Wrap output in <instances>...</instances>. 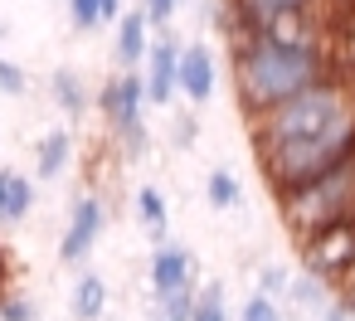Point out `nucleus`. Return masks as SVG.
Here are the masks:
<instances>
[{
    "instance_id": "obj_11",
    "label": "nucleus",
    "mask_w": 355,
    "mask_h": 321,
    "mask_svg": "<svg viewBox=\"0 0 355 321\" xmlns=\"http://www.w3.org/2000/svg\"><path fill=\"white\" fill-rule=\"evenodd\" d=\"M35 209V180L20 171H0V224H20Z\"/></svg>"
},
{
    "instance_id": "obj_13",
    "label": "nucleus",
    "mask_w": 355,
    "mask_h": 321,
    "mask_svg": "<svg viewBox=\"0 0 355 321\" xmlns=\"http://www.w3.org/2000/svg\"><path fill=\"white\" fill-rule=\"evenodd\" d=\"M69 161H73V137L59 127V132H49V137L40 141V151H35V175H40V180H59V175L69 171Z\"/></svg>"
},
{
    "instance_id": "obj_17",
    "label": "nucleus",
    "mask_w": 355,
    "mask_h": 321,
    "mask_svg": "<svg viewBox=\"0 0 355 321\" xmlns=\"http://www.w3.org/2000/svg\"><path fill=\"white\" fill-rule=\"evenodd\" d=\"M287 297H292L297 306H306V311H316V316H321V311L331 306V287H326V282H316V277H306V272L287 282Z\"/></svg>"
},
{
    "instance_id": "obj_25",
    "label": "nucleus",
    "mask_w": 355,
    "mask_h": 321,
    "mask_svg": "<svg viewBox=\"0 0 355 321\" xmlns=\"http://www.w3.org/2000/svg\"><path fill=\"white\" fill-rule=\"evenodd\" d=\"M180 10V0H146V6H141V15H146V25H171V15Z\"/></svg>"
},
{
    "instance_id": "obj_14",
    "label": "nucleus",
    "mask_w": 355,
    "mask_h": 321,
    "mask_svg": "<svg viewBox=\"0 0 355 321\" xmlns=\"http://www.w3.org/2000/svg\"><path fill=\"white\" fill-rule=\"evenodd\" d=\"M49 98H54L69 117H83V112H88V83H83L73 69H59V73L49 78Z\"/></svg>"
},
{
    "instance_id": "obj_3",
    "label": "nucleus",
    "mask_w": 355,
    "mask_h": 321,
    "mask_svg": "<svg viewBox=\"0 0 355 321\" xmlns=\"http://www.w3.org/2000/svg\"><path fill=\"white\" fill-rule=\"evenodd\" d=\"M277 205H282V214H287V224L297 234H306L316 224H331V219H345V214H355V166L326 175L316 185H306V190H292Z\"/></svg>"
},
{
    "instance_id": "obj_19",
    "label": "nucleus",
    "mask_w": 355,
    "mask_h": 321,
    "mask_svg": "<svg viewBox=\"0 0 355 321\" xmlns=\"http://www.w3.org/2000/svg\"><path fill=\"white\" fill-rule=\"evenodd\" d=\"M190 311H195V292H171V297H161L156 321H190Z\"/></svg>"
},
{
    "instance_id": "obj_21",
    "label": "nucleus",
    "mask_w": 355,
    "mask_h": 321,
    "mask_svg": "<svg viewBox=\"0 0 355 321\" xmlns=\"http://www.w3.org/2000/svg\"><path fill=\"white\" fill-rule=\"evenodd\" d=\"M239 321H282V306H277V302H268V297H258V292H253V297H248V302H243V311H239Z\"/></svg>"
},
{
    "instance_id": "obj_9",
    "label": "nucleus",
    "mask_w": 355,
    "mask_h": 321,
    "mask_svg": "<svg viewBox=\"0 0 355 321\" xmlns=\"http://www.w3.org/2000/svg\"><path fill=\"white\" fill-rule=\"evenodd\" d=\"M175 93H185L190 103H209V98H214V54H209L205 44H180Z\"/></svg>"
},
{
    "instance_id": "obj_2",
    "label": "nucleus",
    "mask_w": 355,
    "mask_h": 321,
    "mask_svg": "<svg viewBox=\"0 0 355 321\" xmlns=\"http://www.w3.org/2000/svg\"><path fill=\"white\" fill-rule=\"evenodd\" d=\"M331 73V49L316 35H253L234 44V93L253 122Z\"/></svg>"
},
{
    "instance_id": "obj_8",
    "label": "nucleus",
    "mask_w": 355,
    "mask_h": 321,
    "mask_svg": "<svg viewBox=\"0 0 355 321\" xmlns=\"http://www.w3.org/2000/svg\"><path fill=\"white\" fill-rule=\"evenodd\" d=\"M175 64H180V40H175V35L151 40V49H146V73H141L146 103L166 107V103L175 98Z\"/></svg>"
},
{
    "instance_id": "obj_18",
    "label": "nucleus",
    "mask_w": 355,
    "mask_h": 321,
    "mask_svg": "<svg viewBox=\"0 0 355 321\" xmlns=\"http://www.w3.org/2000/svg\"><path fill=\"white\" fill-rule=\"evenodd\" d=\"M190 321H234L229 306H224V282H205V292H195Z\"/></svg>"
},
{
    "instance_id": "obj_1",
    "label": "nucleus",
    "mask_w": 355,
    "mask_h": 321,
    "mask_svg": "<svg viewBox=\"0 0 355 321\" xmlns=\"http://www.w3.org/2000/svg\"><path fill=\"white\" fill-rule=\"evenodd\" d=\"M253 146L277 200L355 166V83L331 73L316 88L287 98L253 122Z\"/></svg>"
},
{
    "instance_id": "obj_28",
    "label": "nucleus",
    "mask_w": 355,
    "mask_h": 321,
    "mask_svg": "<svg viewBox=\"0 0 355 321\" xmlns=\"http://www.w3.org/2000/svg\"><path fill=\"white\" fill-rule=\"evenodd\" d=\"M175 141H180V146L195 141V117H175Z\"/></svg>"
},
{
    "instance_id": "obj_6",
    "label": "nucleus",
    "mask_w": 355,
    "mask_h": 321,
    "mask_svg": "<svg viewBox=\"0 0 355 321\" xmlns=\"http://www.w3.org/2000/svg\"><path fill=\"white\" fill-rule=\"evenodd\" d=\"M103 224H107V205H103V195L83 190V195L73 200V209H69V229H64V238H59V258H64V263H83V258L93 253Z\"/></svg>"
},
{
    "instance_id": "obj_22",
    "label": "nucleus",
    "mask_w": 355,
    "mask_h": 321,
    "mask_svg": "<svg viewBox=\"0 0 355 321\" xmlns=\"http://www.w3.org/2000/svg\"><path fill=\"white\" fill-rule=\"evenodd\" d=\"M69 20H73V30H98L103 25L98 0H69Z\"/></svg>"
},
{
    "instance_id": "obj_15",
    "label": "nucleus",
    "mask_w": 355,
    "mask_h": 321,
    "mask_svg": "<svg viewBox=\"0 0 355 321\" xmlns=\"http://www.w3.org/2000/svg\"><path fill=\"white\" fill-rule=\"evenodd\" d=\"M137 214H141V224L151 229L156 243L171 238V224H166V195H161L156 185H141V190H137Z\"/></svg>"
},
{
    "instance_id": "obj_10",
    "label": "nucleus",
    "mask_w": 355,
    "mask_h": 321,
    "mask_svg": "<svg viewBox=\"0 0 355 321\" xmlns=\"http://www.w3.org/2000/svg\"><path fill=\"white\" fill-rule=\"evenodd\" d=\"M146 49H151V25H146V15H141V10H122V20H117V44H112L117 64L132 73V69L146 64Z\"/></svg>"
},
{
    "instance_id": "obj_20",
    "label": "nucleus",
    "mask_w": 355,
    "mask_h": 321,
    "mask_svg": "<svg viewBox=\"0 0 355 321\" xmlns=\"http://www.w3.org/2000/svg\"><path fill=\"white\" fill-rule=\"evenodd\" d=\"M287 272H282V263H268L263 268V277H258V297H268V302H277V297H287Z\"/></svg>"
},
{
    "instance_id": "obj_24",
    "label": "nucleus",
    "mask_w": 355,
    "mask_h": 321,
    "mask_svg": "<svg viewBox=\"0 0 355 321\" xmlns=\"http://www.w3.org/2000/svg\"><path fill=\"white\" fill-rule=\"evenodd\" d=\"M0 321H40V306L30 297H6L0 302Z\"/></svg>"
},
{
    "instance_id": "obj_12",
    "label": "nucleus",
    "mask_w": 355,
    "mask_h": 321,
    "mask_svg": "<svg viewBox=\"0 0 355 321\" xmlns=\"http://www.w3.org/2000/svg\"><path fill=\"white\" fill-rule=\"evenodd\" d=\"M69 311H73V321H103V311H107V282H103V272H93V268L78 272Z\"/></svg>"
},
{
    "instance_id": "obj_30",
    "label": "nucleus",
    "mask_w": 355,
    "mask_h": 321,
    "mask_svg": "<svg viewBox=\"0 0 355 321\" xmlns=\"http://www.w3.org/2000/svg\"><path fill=\"white\" fill-rule=\"evenodd\" d=\"M151 321H156V316H151Z\"/></svg>"
},
{
    "instance_id": "obj_27",
    "label": "nucleus",
    "mask_w": 355,
    "mask_h": 321,
    "mask_svg": "<svg viewBox=\"0 0 355 321\" xmlns=\"http://www.w3.org/2000/svg\"><path fill=\"white\" fill-rule=\"evenodd\" d=\"M10 297V253H6V243H0V302Z\"/></svg>"
},
{
    "instance_id": "obj_5",
    "label": "nucleus",
    "mask_w": 355,
    "mask_h": 321,
    "mask_svg": "<svg viewBox=\"0 0 355 321\" xmlns=\"http://www.w3.org/2000/svg\"><path fill=\"white\" fill-rule=\"evenodd\" d=\"M141 107H146L141 73H117V78H107L103 93H98V112L107 117V127H112V137L122 141L127 156H141V151L151 146L146 122H141Z\"/></svg>"
},
{
    "instance_id": "obj_29",
    "label": "nucleus",
    "mask_w": 355,
    "mask_h": 321,
    "mask_svg": "<svg viewBox=\"0 0 355 321\" xmlns=\"http://www.w3.org/2000/svg\"><path fill=\"white\" fill-rule=\"evenodd\" d=\"M98 10H103V25L107 20H122V0H98Z\"/></svg>"
},
{
    "instance_id": "obj_7",
    "label": "nucleus",
    "mask_w": 355,
    "mask_h": 321,
    "mask_svg": "<svg viewBox=\"0 0 355 321\" xmlns=\"http://www.w3.org/2000/svg\"><path fill=\"white\" fill-rule=\"evenodd\" d=\"M151 292H156V302L171 292H195V258L175 238L156 243V253H151Z\"/></svg>"
},
{
    "instance_id": "obj_26",
    "label": "nucleus",
    "mask_w": 355,
    "mask_h": 321,
    "mask_svg": "<svg viewBox=\"0 0 355 321\" xmlns=\"http://www.w3.org/2000/svg\"><path fill=\"white\" fill-rule=\"evenodd\" d=\"M321 321H355V292H340V297H331V306L321 311Z\"/></svg>"
},
{
    "instance_id": "obj_16",
    "label": "nucleus",
    "mask_w": 355,
    "mask_h": 321,
    "mask_svg": "<svg viewBox=\"0 0 355 321\" xmlns=\"http://www.w3.org/2000/svg\"><path fill=\"white\" fill-rule=\"evenodd\" d=\"M205 200H209L214 209H239V205H243V185H239L229 171H209V180H205Z\"/></svg>"
},
{
    "instance_id": "obj_23",
    "label": "nucleus",
    "mask_w": 355,
    "mask_h": 321,
    "mask_svg": "<svg viewBox=\"0 0 355 321\" xmlns=\"http://www.w3.org/2000/svg\"><path fill=\"white\" fill-rule=\"evenodd\" d=\"M25 88H30V83H25V69H20V64H10L6 54H0V93L25 98Z\"/></svg>"
},
{
    "instance_id": "obj_4",
    "label": "nucleus",
    "mask_w": 355,
    "mask_h": 321,
    "mask_svg": "<svg viewBox=\"0 0 355 321\" xmlns=\"http://www.w3.org/2000/svg\"><path fill=\"white\" fill-rule=\"evenodd\" d=\"M302 263H306V277H316L326 287L350 282L355 277V214L306 229L302 234Z\"/></svg>"
}]
</instances>
